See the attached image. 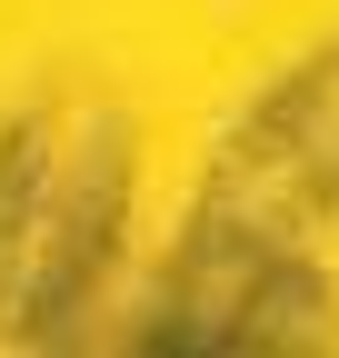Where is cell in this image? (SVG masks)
I'll list each match as a JSON object with an SVG mask.
<instances>
[{
	"mask_svg": "<svg viewBox=\"0 0 339 358\" xmlns=\"http://www.w3.org/2000/svg\"><path fill=\"white\" fill-rule=\"evenodd\" d=\"M130 219L120 100H40L0 129V338H70Z\"/></svg>",
	"mask_w": 339,
	"mask_h": 358,
	"instance_id": "cell-1",
	"label": "cell"
},
{
	"mask_svg": "<svg viewBox=\"0 0 339 358\" xmlns=\"http://www.w3.org/2000/svg\"><path fill=\"white\" fill-rule=\"evenodd\" d=\"M319 209H339V50H319L310 70H289L260 100V120L209 169L180 259L240 268V259H270V249H310L300 229Z\"/></svg>",
	"mask_w": 339,
	"mask_h": 358,
	"instance_id": "cell-2",
	"label": "cell"
}]
</instances>
